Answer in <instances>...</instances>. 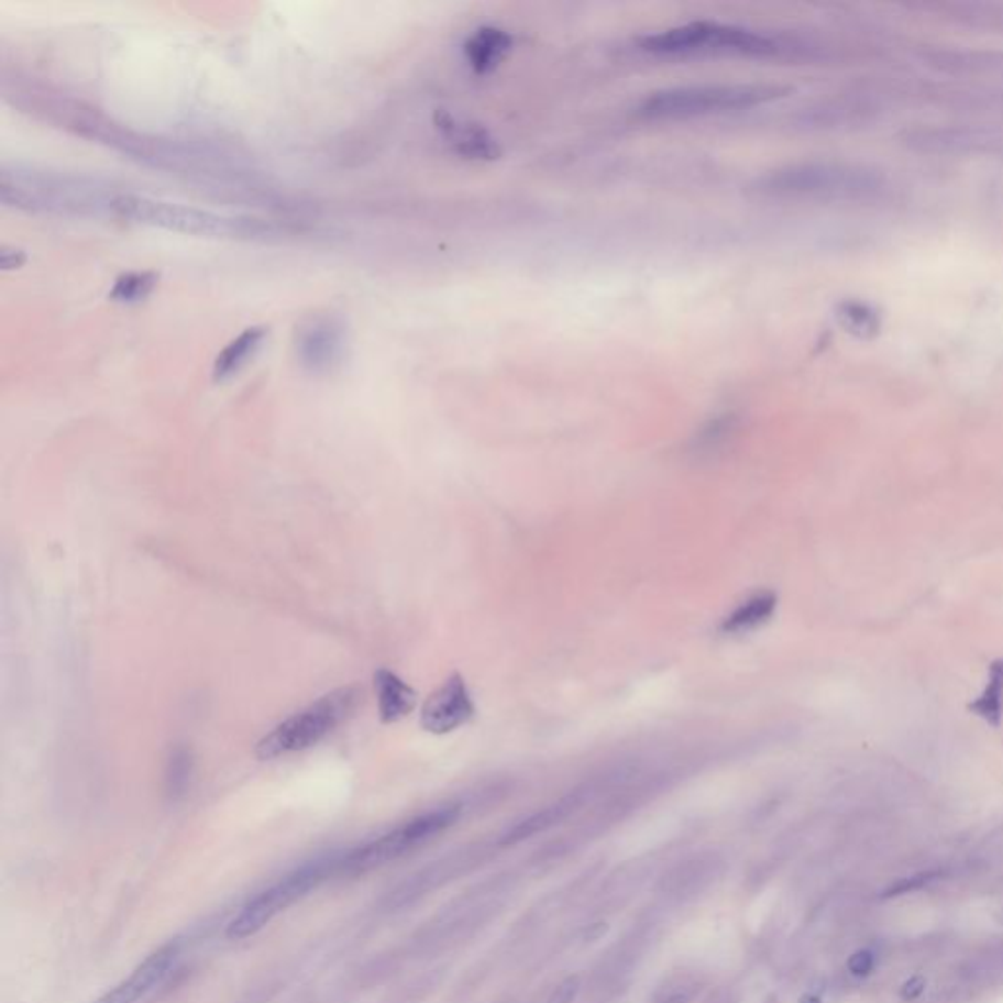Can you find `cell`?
<instances>
[{
	"label": "cell",
	"mask_w": 1003,
	"mask_h": 1003,
	"mask_svg": "<svg viewBox=\"0 0 1003 1003\" xmlns=\"http://www.w3.org/2000/svg\"><path fill=\"white\" fill-rule=\"evenodd\" d=\"M112 216L134 222L152 225L169 232L207 235V238H242V235H261L265 232L257 222H245L232 216L216 214L210 210L185 207L165 200H153L135 195H117L112 202Z\"/></svg>",
	"instance_id": "6"
},
{
	"label": "cell",
	"mask_w": 1003,
	"mask_h": 1003,
	"mask_svg": "<svg viewBox=\"0 0 1003 1003\" xmlns=\"http://www.w3.org/2000/svg\"><path fill=\"white\" fill-rule=\"evenodd\" d=\"M968 712L980 717L988 726H1002L1003 721V657L988 666V681L982 694L968 704Z\"/></svg>",
	"instance_id": "20"
},
{
	"label": "cell",
	"mask_w": 1003,
	"mask_h": 1003,
	"mask_svg": "<svg viewBox=\"0 0 1003 1003\" xmlns=\"http://www.w3.org/2000/svg\"><path fill=\"white\" fill-rule=\"evenodd\" d=\"M0 197L7 207L55 214H112L117 195L92 180L37 170H2Z\"/></svg>",
	"instance_id": "2"
},
{
	"label": "cell",
	"mask_w": 1003,
	"mask_h": 1003,
	"mask_svg": "<svg viewBox=\"0 0 1003 1003\" xmlns=\"http://www.w3.org/2000/svg\"><path fill=\"white\" fill-rule=\"evenodd\" d=\"M0 261H2V267H4V269H19L20 265H24L26 255H24V251L4 247Z\"/></svg>",
	"instance_id": "31"
},
{
	"label": "cell",
	"mask_w": 1003,
	"mask_h": 1003,
	"mask_svg": "<svg viewBox=\"0 0 1003 1003\" xmlns=\"http://www.w3.org/2000/svg\"><path fill=\"white\" fill-rule=\"evenodd\" d=\"M929 62L949 73H974V75H1003V54L988 52H935L927 55Z\"/></svg>",
	"instance_id": "19"
},
{
	"label": "cell",
	"mask_w": 1003,
	"mask_h": 1003,
	"mask_svg": "<svg viewBox=\"0 0 1003 1003\" xmlns=\"http://www.w3.org/2000/svg\"><path fill=\"white\" fill-rule=\"evenodd\" d=\"M712 870H709V864H704V862H698V864H692L688 870H681V874L674 878V890L676 892H682L684 890H696V886L699 888L706 886L709 880H712Z\"/></svg>",
	"instance_id": "27"
},
{
	"label": "cell",
	"mask_w": 1003,
	"mask_h": 1003,
	"mask_svg": "<svg viewBox=\"0 0 1003 1003\" xmlns=\"http://www.w3.org/2000/svg\"><path fill=\"white\" fill-rule=\"evenodd\" d=\"M578 988H581L578 977H569L556 985L555 990L547 998L545 1003H574L576 994H578Z\"/></svg>",
	"instance_id": "29"
},
{
	"label": "cell",
	"mask_w": 1003,
	"mask_h": 1003,
	"mask_svg": "<svg viewBox=\"0 0 1003 1003\" xmlns=\"http://www.w3.org/2000/svg\"><path fill=\"white\" fill-rule=\"evenodd\" d=\"M699 992V982L690 974H674L654 990L651 1003H692Z\"/></svg>",
	"instance_id": "25"
},
{
	"label": "cell",
	"mask_w": 1003,
	"mask_h": 1003,
	"mask_svg": "<svg viewBox=\"0 0 1003 1003\" xmlns=\"http://www.w3.org/2000/svg\"><path fill=\"white\" fill-rule=\"evenodd\" d=\"M475 702L461 674H451L421 708V727L433 735H445L469 724L475 716Z\"/></svg>",
	"instance_id": "11"
},
{
	"label": "cell",
	"mask_w": 1003,
	"mask_h": 1003,
	"mask_svg": "<svg viewBox=\"0 0 1003 1003\" xmlns=\"http://www.w3.org/2000/svg\"><path fill=\"white\" fill-rule=\"evenodd\" d=\"M960 978L968 984H1002L1003 982V943L980 950L977 957L968 960L960 970Z\"/></svg>",
	"instance_id": "22"
},
{
	"label": "cell",
	"mask_w": 1003,
	"mask_h": 1003,
	"mask_svg": "<svg viewBox=\"0 0 1003 1003\" xmlns=\"http://www.w3.org/2000/svg\"><path fill=\"white\" fill-rule=\"evenodd\" d=\"M157 280L159 275L153 271H130L114 280L108 298L120 305H137L152 295L157 287Z\"/></svg>",
	"instance_id": "23"
},
{
	"label": "cell",
	"mask_w": 1003,
	"mask_h": 1003,
	"mask_svg": "<svg viewBox=\"0 0 1003 1003\" xmlns=\"http://www.w3.org/2000/svg\"><path fill=\"white\" fill-rule=\"evenodd\" d=\"M373 681L378 717L383 724H396L412 714L418 704V694L408 682H404L396 672L388 669H378Z\"/></svg>",
	"instance_id": "15"
},
{
	"label": "cell",
	"mask_w": 1003,
	"mask_h": 1003,
	"mask_svg": "<svg viewBox=\"0 0 1003 1003\" xmlns=\"http://www.w3.org/2000/svg\"><path fill=\"white\" fill-rule=\"evenodd\" d=\"M835 318L845 332L859 340H870L880 332V313L864 300H842L835 308Z\"/></svg>",
	"instance_id": "21"
},
{
	"label": "cell",
	"mask_w": 1003,
	"mask_h": 1003,
	"mask_svg": "<svg viewBox=\"0 0 1003 1003\" xmlns=\"http://www.w3.org/2000/svg\"><path fill=\"white\" fill-rule=\"evenodd\" d=\"M800 1003H822V1000H819V998H817L815 994H807L804 995V1000H802Z\"/></svg>",
	"instance_id": "32"
},
{
	"label": "cell",
	"mask_w": 1003,
	"mask_h": 1003,
	"mask_svg": "<svg viewBox=\"0 0 1003 1003\" xmlns=\"http://www.w3.org/2000/svg\"><path fill=\"white\" fill-rule=\"evenodd\" d=\"M639 47L654 55L739 54L752 57L779 55L789 45L751 27L719 24L709 20L669 27L639 40Z\"/></svg>",
	"instance_id": "4"
},
{
	"label": "cell",
	"mask_w": 1003,
	"mask_h": 1003,
	"mask_svg": "<svg viewBox=\"0 0 1003 1003\" xmlns=\"http://www.w3.org/2000/svg\"><path fill=\"white\" fill-rule=\"evenodd\" d=\"M436 128L443 142L471 162H496L500 159L502 147L484 125L475 122H461L448 110H438L433 117Z\"/></svg>",
	"instance_id": "12"
},
{
	"label": "cell",
	"mask_w": 1003,
	"mask_h": 1003,
	"mask_svg": "<svg viewBox=\"0 0 1003 1003\" xmlns=\"http://www.w3.org/2000/svg\"><path fill=\"white\" fill-rule=\"evenodd\" d=\"M789 87L764 82H717L686 85L657 90L637 107V117L646 120H684V118L727 114L762 107L789 95Z\"/></svg>",
	"instance_id": "3"
},
{
	"label": "cell",
	"mask_w": 1003,
	"mask_h": 1003,
	"mask_svg": "<svg viewBox=\"0 0 1003 1003\" xmlns=\"http://www.w3.org/2000/svg\"><path fill=\"white\" fill-rule=\"evenodd\" d=\"M361 702L363 690L359 686H343L328 692L265 735L255 747V754L261 761H273L293 752L306 751L350 721Z\"/></svg>",
	"instance_id": "5"
},
{
	"label": "cell",
	"mask_w": 1003,
	"mask_h": 1003,
	"mask_svg": "<svg viewBox=\"0 0 1003 1003\" xmlns=\"http://www.w3.org/2000/svg\"><path fill=\"white\" fill-rule=\"evenodd\" d=\"M514 47V36L498 26L476 27L463 45L469 67L476 75H488L500 65Z\"/></svg>",
	"instance_id": "14"
},
{
	"label": "cell",
	"mask_w": 1003,
	"mask_h": 1003,
	"mask_svg": "<svg viewBox=\"0 0 1003 1003\" xmlns=\"http://www.w3.org/2000/svg\"><path fill=\"white\" fill-rule=\"evenodd\" d=\"M179 960V943H169L135 968L124 982L102 995L97 1003H137L169 977Z\"/></svg>",
	"instance_id": "13"
},
{
	"label": "cell",
	"mask_w": 1003,
	"mask_h": 1003,
	"mask_svg": "<svg viewBox=\"0 0 1003 1003\" xmlns=\"http://www.w3.org/2000/svg\"><path fill=\"white\" fill-rule=\"evenodd\" d=\"M330 870L338 872V860L306 864L293 874L278 880L277 884L261 892L260 896L243 905L242 912L233 917L228 925V939L242 940L260 933L265 925H269L288 905L295 904L300 897L306 896L312 888L318 886Z\"/></svg>",
	"instance_id": "8"
},
{
	"label": "cell",
	"mask_w": 1003,
	"mask_h": 1003,
	"mask_svg": "<svg viewBox=\"0 0 1003 1003\" xmlns=\"http://www.w3.org/2000/svg\"><path fill=\"white\" fill-rule=\"evenodd\" d=\"M195 772V757L185 745H175L165 764V790L170 797H180L187 792Z\"/></svg>",
	"instance_id": "24"
},
{
	"label": "cell",
	"mask_w": 1003,
	"mask_h": 1003,
	"mask_svg": "<svg viewBox=\"0 0 1003 1003\" xmlns=\"http://www.w3.org/2000/svg\"><path fill=\"white\" fill-rule=\"evenodd\" d=\"M461 815V806L436 807L426 814L416 815L410 822L398 825L393 831L378 837L375 841L359 847L355 851L348 852L343 859L338 860V872H365L386 864L390 860L403 857L406 852L418 849L421 845L431 841L433 837L448 831Z\"/></svg>",
	"instance_id": "7"
},
{
	"label": "cell",
	"mask_w": 1003,
	"mask_h": 1003,
	"mask_svg": "<svg viewBox=\"0 0 1003 1003\" xmlns=\"http://www.w3.org/2000/svg\"><path fill=\"white\" fill-rule=\"evenodd\" d=\"M267 335H269V330L265 326H251V328H245L240 335H235L232 341H228L224 350L220 351L214 359L212 376H214L216 383H224L228 378L238 375L251 359L260 353Z\"/></svg>",
	"instance_id": "16"
},
{
	"label": "cell",
	"mask_w": 1003,
	"mask_h": 1003,
	"mask_svg": "<svg viewBox=\"0 0 1003 1003\" xmlns=\"http://www.w3.org/2000/svg\"><path fill=\"white\" fill-rule=\"evenodd\" d=\"M878 955L872 949H860L852 952L847 960V970L855 978H869L877 968Z\"/></svg>",
	"instance_id": "28"
},
{
	"label": "cell",
	"mask_w": 1003,
	"mask_h": 1003,
	"mask_svg": "<svg viewBox=\"0 0 1003 1003\" xmlns=\"http://www.w3.org/2000/svg\"><path fill=\"white\" fill-rule=\"evenodd\" d=\"M583 792H573L569 796L561 797L555 804L539 809V812L529 815L526 819H521L520 824L514 825L511 829L502 835V845H506V847L516 845V842L526 841L533 835L551 829L553 825L561 824L563 819L573 814L574 809L583 804Z\"/></svg>",
	"instance_id": "18"
},
{
	"label": "cell",
	"mask_w": 1003,
	"mask_h": 1003,
	"mask_svg": "<svg viewBox=\"0 0 1003 1003\" xmlns=\"http://www.w3.org/2000/svg\"><path fill=\"white\" fill-rule=\"evenodd\" d=\"M925 988H927L925 978L912 977L910 980H905L904 985L900 988V998L904 1002H915V1000H919L925 994Z\"/></svg>",
	"instance_id": "30"
},
{
	"label": "cell",
	"mask_w": 1003,
	"mask_h": 1003,
	"mask_svg": "<svg viewBox=\"0 0 1003 1003\" xmlns=\"http://www.w3.org/2000/svg\"><path fill=\"white\" fill-rule=\"evenodd\" d=\"M348 353V330L338 313L316 312L296 326L295 355L312 375H328Z\"/></svg>",
	"instance_id": "9"
},
{
	"label": "cell",
	"mask_w": 1003,
	"mask_h": 1003,
	"mask_svg": "<svg viewBox=\"0 0 1003 1003\" xmlns=\"http://www.w3.org/2000/svg\"><path fill=\"white\" fill-rule=\"evenodd\" d=\"M940 878H943V870H923V872H917V874H912V877L900 878L897 882H892L884 890V897L914 894V892H919L923 888L929 886L933 882H937Z\"/></svg>",
	"instance_id": "26"
},
{
	"label": "cell",
	"mask_w": 1003,
	"mask_h": 1003,
	"mask_svg": "<svg viewBox=\"0 0 1003 1003\" xmlns=\"http://www.w3.org/2000/svg\"><path fill=\"white\" fill-rule=\"evenodd\" d=\"M779 608V596L772 591H759L735 606L734 611L721 621L719 631L724 636H747L771 621Z\"/></svg>",
	"instance_id": "17"
},
{
	"label": "cell",
	"mask_w": 1003,
	"mask_h": 1003,
	"mask_svg": "<svg viewBox=\"0 0 1003 1003\" xmlns=\"http://www.w3.org/2000/svg\"><path fill=\"white\" fill-rule=\"evenodd\" d=\"M762 197L815 202H869L888 192L884 173L841 162L792 163L754 183Z\"/></svg>",
	"instance_id": "1"
},
{
	"label": "cell",
	"mask_w": 1003,
	"mask_h": 1003,
	"mask_svg": "<svg viewBox=\"0 0 1003 1003\" xmlns=\"http://www.w3.org/2000/svg\"><path fill=\"white\" fill-rule=\"evenodd\" d=\"M900 142L912 152L927 155L1003 157L1002 132L985 128H917L902 134Z\"/></svg>",
	"instance_id": "10"
}]
</instances>
